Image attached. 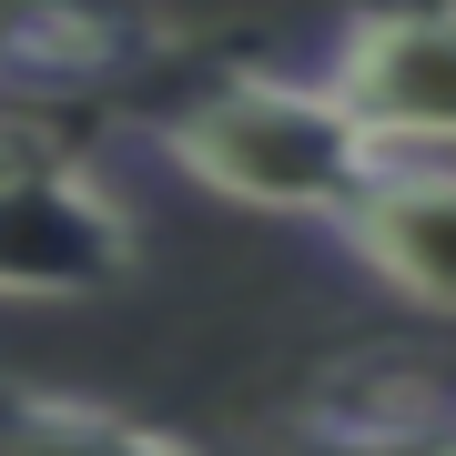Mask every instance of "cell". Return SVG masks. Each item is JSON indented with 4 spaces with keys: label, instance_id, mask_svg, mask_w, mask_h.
I'll use <instances>...</instances> for the list:
<instances>
[{
    "label": "cell",
    "instance_id": "cell-1",
    "mask_svg": "<svg viewBox=\"0 0 456 456\" xmlns=\"http://www.w3.org/2000/svg\"><path fill=\"white\" fill-rule=\"evenodd\" d=\"M152 152L183 183H203V193H224L244 213H305V224H335L386 173L375 132L325 82H294V71H224V82H203L183 112H163Z\"/></svg>",
    "mask_w": 456,
    "mask_h": 456
},
{
    "label": "cell",
    "instance_id": "cell-2",
    "mask_svg": "<svg viewBox=\"0 0 456 456\" xmlns=\"http://www.w3.org/2000/svg\"><path fill=\"white\" fill-rule=\"evenodd\" d=\"M132 213L82 152L0 132V305H71L132 274Z\"/></svg>",
    "mask_w": 456,
    "mask_h": 456
},
{
    "label": "cell",
    "instance_id": "cell-3",
    "mask_svg": "<svg viewBox=\"0 0 456 456\" xmlns=\"http://www.w3.org/2000/svg\"><path fill=\"white\" fill-rule=\"evenodd\" d=\"M325 92L375 132L386 163L456 152V0H365L325 51Z\"/></svg>",
    "mask_w": 456,
    "mask_h": 456
},
{
    "label": "cell",
    "instance_id": "cell-4",
    "mask_svg": "<svg viewBox=\"0 0 456 456\" xmlns=\"http://www.w3.org/2000/svg\"><path fill=\"white\" fill-rule=\"evenodd\" d=\"M325 233L386 294H406V305L456 325V163H386Z\"/></svg>",
    "mask_w": 456,
    "mask_h": 456
},
{
    "label": "cell",
    "instance_id": "cell-5",
    "mask_svg": "<svg viewBox=\"0 0 456 456\" xmlns=\"http://www.w3.org/2000/svg\"><path fill=\"white\" fill-rule=\"evenodd\" d=\"M152 51L142 11L122 0H0V71L31 92H82V82H112Z\"/></svg>",
    "mask_w": 456,
    "mask_h": 456
},
{
    "label": "cell",
    "instance_id": "cell-6",
    "mask_svg": "<svg viewBox=\"0 0 456 456\" xmlns=\"http://www.w3.org/2000/svg\"><path fill=\"white\" fill-rule=\"evenodd\" d=\"M305 426L325 456H456V386L416 365H375L355 386H335Z\"/></svg>",
    "mask_w": 456,
    "mask_h": 456
},
{
    "label": "cell",
    "instance_id": "cell-7",
    "mask_svg": "<svg viewBox=\"0 0 456 456\" xmlns=\"http://www.w3.org/2000/svg\"><path fill=\"white\" fill-rule=\"evenodd\" d=\"M0 456H203L163 436L142 416H112L92 395H41V386H0Z\"/></svg>",
    "mask_w": 456,
    "mask_h": 456
}]
</instances>
